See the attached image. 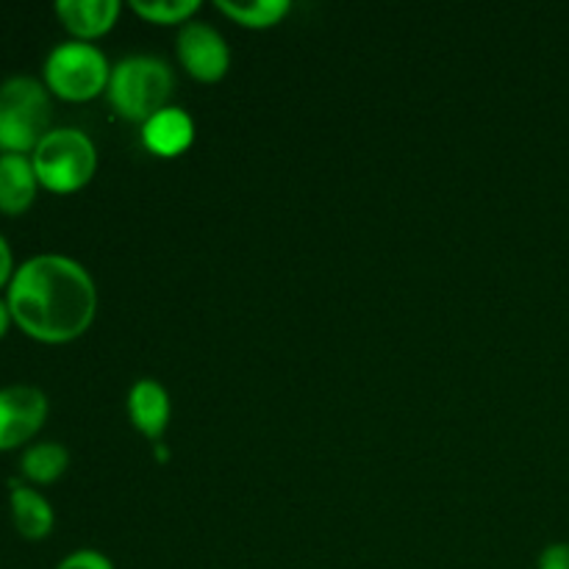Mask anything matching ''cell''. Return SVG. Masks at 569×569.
<instances>
[{
    "label": "cell",
    "instance_id": "obj_1",
    "mask_svg": "<svg viewBox=\"0 0 569 569\" xmlns=\"http://www.w3.org/2000/svg\"><path fill=\"white\" fill-rule=\"evenodd\" d=\"M11 320L48 345L72 342L92 326L98 289L92 276L67 256H37L9 283Z\"/></svg>",
    "mask_w": 569,
    "mask_h": 569
},
{
    "label": "cell",
    "instance_id": "obj_2",
    "mask_svg": "<svg viewBox=\"0 0 569 569\" xmlns=\"http://www.w3.org/2000/svg\"><path fill=\"white\" fill-rule=\"evenodd\" d=\"M170 64L159 56H126L111 67L109 100L117 114L128 122H148L150 117L167 109L172 94Z\"/></svg>",
    "mask_w": 569,
    "mask_h": 569
},
{
    "label": "cell",
    "instance_id": "obj_3",
    "mask_svg": "<svg viewBox=\"0 0 569 569\" xmlns=\"http://www.w3.org/2000/svg\"><path fill=\"white\" fill-rule=\"evenodd\" d=\"M31 164L44 189L70 194L92 181L94 167H98V150H94L92 139L78 128H53L37 144Z\"/></svg>",
    "mask_w": 569,
    "mask_h": 569
},
{
    "label": "cell",
    "instance_id": "obj_4",
    "mask_svg": "<svg viewBox=\"0 0 569 569\" xmlns=\"http://www.w3.org/2000/svg\"><path fill=\"white\" fill-rule=\"evenodd\" d=\"M50 98L48 89L28 76L0 83V150L28 153L37 150L48 133Z\"/></svg>",
    "mask_w": 569,
    "mask_h": 569
},
{
    "label": "cell",
    "instance_id": "obj_5",
    "mask_svg": "<svg viewBox=\"0 0 569 569\" xmlns=\"http://www.w3.org/2000/svg\"><path fill=\"white\" fill-rule=\"evenodd\" d=\"M109 61L94 44L72 39L53 48V53L44 61V83L59 98L81 103V100L98 98L103 89H109Z\"/></svg>",
    "mask_w": 569,
    "mask_h": 569
},
{
    "label": "cell",
    "instance_id": "obj_6",
    "mask_svg": "<svg viewBox=\"0 0 569 569\" xmlns=\"http://www.w3.org/2000/svg\"><path fill=\"white\" fill-rule=\"evenodd\" d=\"M178 61L194 81L214 83L231 67V50L217 28L206 22H187L178 33Z\"/></svg>",
    "mask_w": 569,
    "mask_h": 569
},
{
    "label": "cell",
    "instance_id": "obj_7",
    "mask_svg": "<svg viewBox=\"0 0 569 569\" xmlns=\"http://www.w3.org/2000/svg\"><path fill=\"white\" fill-rule=\"evenodd\" d=\"M48 417V398L37 387L0 389V450L26 445Z\"/></svg>",
    "mask_w": 569,
    "mask_h": 569
},
{
    "label": "cell",
    "instance_id": "obj_8",
    "mask_svg": "<svg viewBox=\"0 0 569 569\" xmlns=\"http://www.w3.org/2000/svg\"><path fill=\"white\" fill-rule=\"evenodd\" d=\"M170 395L153 378H139L128 392V417H131L133 428L150 442H161L167 426H170Z\"/></svg>",
    "mask_w": 569,
    "mask_h": 569
},
{
    "label": "cell",
    "instance_id": "obj_9",
    "mask_svg": "<svg viewBox=\"0 0 569 569\" xmlns=\"http://www.w3.org/2000/svg\"><path fill=\"white\" fill-rule=\"evenodd\" d=\"M194 139V122L178 106H167L159 114L150 117L142 126V142L144 148L153 156L161 159H172V156H181L183 150L192 144Z\"/></svg>",
    "mask_w": 569,
    "mask_h": 569
},
{
    "label": "cell",
    "instance_id": "obj_10",
    "mask_svg": "<svg viewBox=\"0 0 569 569\" xmlns=\"http://www.w3.org/2000/svg\"><path fill=\"white\" fill-rule=\"evenodd\" d=\"M56 14L61 17L67 31L76 33L81 42H89L111 31L120 17V3L117 0H59Z\"/></svg>",
    "mask_w": 569,
    "mask_h": 569
},
{
    "label": "cell",
    "instance_id": "obj_11",
    "mask_svg": "<svg viewBox=\"0 0 569 569\" xmlns=\"http://www.w3.org/2000/svg\"><path fill=\"white\" fill-rule=\"evenodd\" d=\"M37 187L39 178L31 159L17 153L0 156V211L3 214H22L37 198Z\"/></svg>",
    "mask_w": 569,
    "mask_h": 569
},
{
    "label": "cell",
    "instance_id": "obj_12",
    "mask_svg": "<svg viewBox=\"0 0 569 569\" xmlns=\"http://www.w3.org/2000/svg\"><path fill=\"white\" fill-rule=\"evenodd\" d=\"M11 517L26 539H44L53 531V509L48 500L17 481H11Z\"/></svg>",
    "mask_w": 569,
    "mask_h": 569
},
{
    "label": "cell",
    "instance_id": "obj_13",
    "mask_svg": "<svg viewBox=\"0 0 569 569\" xmlns=\"http://www.w3.org/2000/svg\"><path fill=\"white\" fill-rule=\"evenodd\" d=\"M214 9L244 28H272L289 14L287 0H250V3L217 0Z\"/></svg>",
    "mask_w": 569,
    "mask_h": 569
},
{
    "label": "cell",
    "instance_id": "obj_14",
    "mask_svg": "<svg viewBox=\"0 0 569 569\" xmlns=\"http://www.w3.org/2000/svg\"><path fill=\"white\" fill-rule=\"evenodd\" d=\"M67 465H70V453L64 445L59 442H42L33 445L22 456V472L28 481L33 483H53L64 476Z\"/></svg>",
    "mask_w": 569,
    "mask_h": 569
},
{
    "label": "cell",
    "instance_id": "obj_15",
    "mask_svg": "<svg viewBox=\"0 0 569 569\" xmlns=\"http://www.w3.org/2000/svg\"><path fill=\"white\" fill-rule=\"evenodd\" d=\"M200 9L198 0H133L131 11H137L142 20L156 22V26H187L189 17Z\"/></svg>",
    "mask_w": 569,
    "mask_h": 569
},
{
    "label": "cell",
    "instance_id": "obj_16",
    "mask_svg": "<svg viewBox=\"0 0 569 569\" xmlns=\"http://www.w3.org/2000/svg\"><path fill=\"white\" fill-rule=\"evenodd\" d=\"M56 569H114V565L100 550H76Z\"/></svg>",
    "mask_w": 569,
    "mask_h": 569
},
{
    "label": "cell",
    "instance_id": "obj_17",
    "mask_svg": "<svg viewBox=\"0 0 569 569\" xmlns=\"http://www.w3.org/2000/svg\"><path fill=\"white\" fill-rule=\"evenodd\" d=\"M537 569H569V545L559 542L545 548L542 556H539Z\"/></svg>",
    "mask_w": 569,
    "mask_h": 569
},
{
    "label": "cell",
    "instance_id": "obj_18",
    "mask_svg": "<svg viewBox=\"0 0 569 569\" xmlns=\"http://www.w3.org/2000/svg\"><path fill=\"white\" fill-rule=\"evenodd\" d=\"M9 278H14L11 276V250L9 244H6V239L0 237V287H6Z\"/></svg>",
    "mask_w": 569,
    "mask_h": 569
},
{
    "label": "cell",
    "instance_id": "obj_19",
    "mask_svg": "<svg viewBox=\"0 0 569 569\" xmlns=\"http://www.w3.org/2000/svg\"><path fill=\"white\" fill-rule=\"evenodd\" d=\"M9 320H11L9 303H3V300H0V339H3L6 328H9Z\"/></svg>",
    "mask_w": 569,
    "mask_h": 569
}]
</instances>
